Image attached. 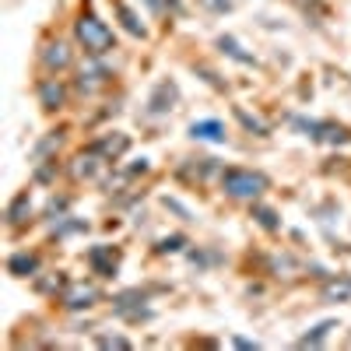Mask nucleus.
I'll return each mask as SVG.
<instances>
[{"mask_svg": "<svg viewBox=\"0 0 351 351\" xmlns=\"http://www.w3.org/2000/svg\"><path fill=\"white\" fill-rule=\"evenodd\" d=\"M8 271L18 274V278H28V274H36V271H39V260H36V256H28V253H18V256L8 260Z\"/></svg>", "mask_w": 351, "mask_h": 351, "instance_id": "1a4fd4ad", "label": "nucleus"}, {"mask_svg": "<svg viewBox=\"0 0 351 351\" xmlns=\"http://www.w3.org/2000/svg\"><path fill=\"white\" fill-rule=\"evenodd\" d=\"M39 102H43V109H60L64 106V88L56 84L53 77H46L39 84Z\"/></svg>", "mask_w": 351, "mask_h": 351, "instance_id": "423d86ee", "label": "nucleus"}, {"mask_svg": "<svg viewBox=\"0 0 351 351\" xmlns=\"http://www.w3.org/2000/svg\"><path fill=\"white\" fill-rule=\"evenodd\" d=\"M43 64H46V71H64L67 64H71V46L67 43H46L43 46Z\"/></svg>", "mask_w": 351, "mask_h": 351, "instance_id": "7ed1b4c3", "label": "nucleus"}, {"mask_svg": "<svg viewBox=\"0 0 351 351\" xmlns=\"http://www.w3.org/2000/svg\"><path fill=\"white\" fill-rule=\"evenodd\" d=\"M28 208H32V204H28V193L14 197V204L8 208V221H11V225H21V221H25V211H28Z\"/></svg>", "mask_w": 351, "mask_h": 351, "instance_id": "4468645a", "label": "nucleus"}, {"mask_svg": "<svg viewBox=\"0 0 351 351\" xmlns=\"http://www.w3.org/2000/svg\"><path fill=\"white\" fill-rule=\"evenodd\" d=\"M334 327H337V324H334V319H327V324H319V327H316L313 334H306V337L299 341V348H319V344H324V341H327V334H330Z\"/></svg>", "mask_w": 351, "mask_h": 351, "instance_id": "f8f14e48", "label": "nucleus"}, {"mask_svg": "<svg viewBox=\"0 0 351 351\" xmlns=\"http://www.w3.org/2000/svg\"><path fill=\"white\" fill-rule=\"evenodd\" d=\"M95 299H99V291H95V288H88V285H74V288L67 291V299H64V302H67L71 309H81V306H92Z\"/></svg>", "mask_w": 351, "mask_h": 351, "instance_id": "6e6552de", "label": "nucleus"}, {"mask_svg": "<svg viewBox=\"0 0 351 351\" xmlns=\"http://www.w3.org/2000/svg\"><path fill=\"white\" fill-rule=\"evenodd\" d=\"M172 99H176V84L162 81V84L155 88V95H152V112H165V109H172Z\"/></svg>", "mask_w": 351, "mask_h": 351, "instance_id": "9d476101", "label": "nucleus"}, {"mask_svg": "<svg viewBox=\"0 0 351 351\" xmlns=\"http://www.w3.org/2000/svg\"><path fill=\"white\" fill-rule=\"evenodd\" d=\"M221 186L228 197H239V200H253L267 190V180L253 169H225L221 172Z\"/></svg>", "mask_w": 351, "mask_h": 351, "instance_id": "f03ea898", "label": "nucleus"}, {"mask_svg": "<svg viewBox=\"0 0 351 351\" xmlns=\"http://www.w3.org/2000/svg\"><path fill=\"white\" fill-rule=\"evenodd\" d=\"M106 81V71L102 67H88V74L81 71V88H84V92H92V88H99Z\"/></svg>", "mask_w": 351, "mask_h": 351, "instance_id": "2eb2a0df", "label": "nucleus"}, {"mask_svg": "<svg viewBox=\"0 0 351 351\" xmlns=\"http://www.w3.org/2000/svg\"><path fill=\"white\" fill-rule=\"evenodd\" d=\"M123 152H127V137H123V134L106 137V141L95 144V155H109V158H116V155H123Z\"/></svg>", "mask_w": 351, "mask_h": 351, "instance_id": "9b49d317", "label": "nucleus"}, {"mask_svg": "<svg viewBox=\"0 0 351 351\" xmlns=\"http://www.w3.org/2000/svg\"><path fill=\"white\" fill-rule=\"evenodd\" d=\"M218 46H221V49H225L228 56H236V60H239V64H253V56H250V53H243L236 39H218Z\"/></svg>", "mask_w": 351, "mask_h": 351, "instance_id": "dca6fc26", "label": "nucleus"}, {"mask_svg": "<svg viewBox=\"0 0 351 351\" xmlns=\"http://www.w3.org/2000/svg\"><path fill=\"white\" fill-rule=\"evenodd\" d=\"M324 302H351V278H330L324 285Z\"/></svg>", "mask_w": 351, "mask_h": 351, "instance_id": "20e7f679", "label": "nucleus"}, {"mask_svg": "<svg viewBox=\"0 0 351 351\" xmlns=\"http://www.w3.org/2000/svg\"><path fill=\"white\" fill-rule=\"evenodd\" d=\"M190 137H197V141H215V144H221V141H225V127H221L218 120H200V123H193V127H190Z\"/></svg>", "mask_w": 351, "mask_h": 351, "instance_id": "39448f33", "label": "nucleus"}, {"mask_svg": "<svg viewBox=\"0 0 351 351\" xmlns=\"http://www.w3.org/2000/svg\"><path fill=\"white\" fill-rule=\"evenodd\" d=\"M88 260H92V267H95L102 278H112V271H116V253L109 256L106 246H95L92 253H88Z\"/></svg>", "mask_w": 351, "mask_h": 351, "instance_id": "0eeeda50", "label": "nucleus"}, {"mask_svg": "<svg viewBox=\"0 0 351 351\" xmlns=\"http://www.w3.org/2000/svg\"><path fill=\"white\" fill-rule=\"evenodd\" d=\"M116 14L123 18V25H127V32H130V36H144V25L137 21V14H134L127 4H116Z\"/></svg>", "mask_w": 351, "mask_h": 351, "instance_id": "ddd939ff", "label": "nucleus"}, {"mask_svg": "<svg viewBox=\"0 0 351 351\" xmlns=\"http://www.w3.org/2000/svg\"><path fill=\"white\" fill-rule=\"evenodd\" d=\"M99 344H102V348H130L127 337H99Z\"/></svg>", "mask_w": 351, "mask_h": 351, "instance_id": "6ab92c4d", "label": "nucleus"}, {"mask_svg": "<svg viewBox=\"0 0 351 351\" xmlns=\"http://www.w3.org/2000/svg\"><path fill=\"white\" fill-rule=\"evenodd\" d=\"M200 4L208 8V11H215V14H221V11H228V8H232V0H200Z\"/></svg>", "mask_w": 351, "mask_h": 351, "instance_id": "f3484780", "label": "nucleus"}, {"mask_svg": "<svg viewBox=\"0 0 351 351\" xmlns=\"http://www.w3.org/2000/svg\"><path fill=\"white\" fill-rule=\"evenodd\" d=\"M180 243H183V239H165V243H162V250H180Z\"/></svg>", "mask_w": 351, "mask_h": 351, "instance_id": "aec40b11", "label": "nucleus"}, {"mask_svg": "<svg viewBox=\"0 0 351 351\" xmlns=\"http://www.w3.org/2000/svg\"><path fill=\"white\" fill-rule=\"evenodd\" d=\"M74 36H77V43L84 46L88 56H102V53L112 49V32H109V25L99 21L95 14H81L77 25H74Z\"/></svg>", "mask_w": 351, "mask_h": 351, "instance_id": "f257e3e1", "label": "nucleus"}, {"mask_svg": "<svg viewBox=\"0 0 351 351\" xmlns=\"http://www.w3.org/2000/svg\"><path fill=\"white\" fill-rule=\"evenodd\" d=\"M256 218H260V225H263V228H278L274 211H267V208H256Z\"/></svg>", "mask_w": 351, "mask_h": 351, "instance_id": "a211bd4d", "label": "nucleus"}]
</instances>
